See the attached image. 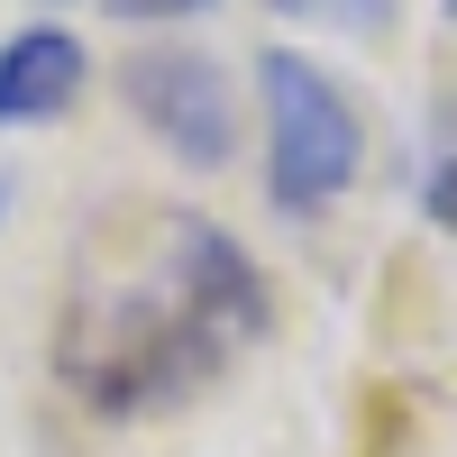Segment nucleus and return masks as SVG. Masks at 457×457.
<instances>
[{"mask_svg":"<svg viewBox=\"0 0 457 457\" xmlns=\"http://www.w3.org/2000/svg\"><path fill=\"white\" fill-rule=\"evenodd\" d=\"M275 302L256 256L202 211L110 220L73 265L55 320V385L92 421H146L220 385L238 348H256Z\"/></svg>","mask_w":457,"mask_h":457,"instance_id":"nucleus-1","label":"nucleus"},{"mask_svg":"<svg viewBox=\"0 0 457 457\" xmlns=\"http://www.w3.org/2000/svg\"><path fill=\"white\" fill-rule=\"evenodd\" d=\"M256 92H265V193H275V211H293V220L329 211L366 165L357 101L302 46H265L256 55Z\"/></svg>","mask_w":457,"mask_h":457,"instance_id":"nucleus-2","label":"nucleus"},{"mask_svg":"<svg viewBox=\"0 0 457 457\" xmlns=\"http://www.w3.org/2000/svg\"><path fill=\"white\" fill-rule=\"evenodd\" d=\"M120 101H129V120L165 146L174 165H193V174H220L228 165V146H238V101H228V73L193 46H146L120 64Z\"/></svg>","mask_w":457,"mask_h":457,"instance_id":"nucleus-3","label":"nucleus"},{"mask_svg":"<svg viewBox=\"0 0 457 457\" xmlns=\"http://www.w3.org/2000/svg\"><path fill=\"white\" fill-rule=\"evenodd\" d=\"M83 37L73 28H19L0 37V129H37V120H64L83 101Z\"/></svg>","mask_w":457,"mask_h":457,"instance_id":"nucleus-4","label":"nucleus"},{"mask_svg":"<svg viewBox=\"0 0 457 457\" xmlns=\"http://www.w3.org/2000/svg\"><path fill=\"white\" fill-rule=\"evenodd\" d=\"M421 211L457 238V137H448V156H439V165H430V183H421Z\"/></svg>","mask_w":457,"mask_h":457,"instance_id":"nucleus-5","label":"nucleus"},{"mask_svg":"<svg viewBox=\"0 0 457 457\" xmlns=\"http://www.w3.org/2000/svg\"><path fill=\"white\" fill-rule=\"evenodd\" d=\"M211 0H110V19H193Z\"/></svg>","mask_w":457,"mask_h":457,"instance_id":"nucleus-6","label":"nucleus"},{"mask_svg":"<svg viewBox=\"0 0 457 457\" xmlns=\"http://www.w3.org/2000/svg\"><path fill=\"white\" fill-rule=\"evenodd\" d=\"M0 220H10V174H0Z\"/></svg>","mask_w":457,"mask_h":457,"instance_id":"nucleus-7","label":"nucleus"},{"mask_svg":"<svg viewBox=\"0 0 457 457\" xmlns=\"http://www.w3.org/2000/svg\"><path fill=\"white\" fill-rule=\"evenodd\" d=\"M275 10H320V0H275Z\"/></svg>","mask_w":457,"mask_h":457,"instance_id":"nucleus-8","label":"nucleus"},{"mask_svg":"<svg viewBox=\"0 0 457 457\" xmlns=\"http://www.w3.org/2000/svg\"><path fill=\"white\" fill-rule=\"evenodd\" d=\"M439 10H448V28H457V0H439Z\"/></svg>","mask_w":457,"mask_h":457,"instance_id":"nucleus-9","label":"nucleus"}]
</instances>
